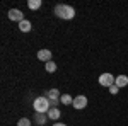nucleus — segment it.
Listing matches in <instances>:
<instances>
[{
	"label": "nucleus",
	"instance_id": "1",
	"mask_svg": "<svg viewBox=\"0 0 128 126\" xmlns=\"http://www.w3.org/2000/svg\"><path fill=\"white\" fill-rule=\"evenodd\" d=\"M55 15L58 19H63V20H70L75 17V9L72 5H65V3H58L55 7Z\"/></svg>",
	"mask_w": 128,
	"mask_h": 126
},
{
	"label": "nucleus",
	"instance_id": "2",
	"mask_svg": "<svg viewBox=\"0 0 128 126\" xmlns=\"http://www.w3.org/2000/svg\"><path fill=\"white\" fill-rule=\"evenodd\" d=\"M32 106H34V111H36V113L48 114V111H50V99H48V97H36L34 102H32Z\"/></svg>",
	"mask_w": 128,
	"mask_h": 126
},
{
	"label": "nucleus",
	"instance_id": "3",
	"mask_svg": "<svg viewBox=\"0 0 128 126\" xmlns=\"http://www.w3.org/2000/svg\"><path fill=\"white\" fill-rule=\"evenodd\" d=\"M114 80H116V77H113L111 73H102V75L99 77V85L109 89L111 85H114Z\"/></svg>",
	"mask_w": 128,
	"mask_h": 126
},
{
	"label": "nucleus",
	"instance_id": "4",
	"mask_svg": "<svg viewBox=\"0 0 128 126\" xmlns=\"http://www.w3.org/2000/svg\"><path fill=\"white\" fill-rule=\"evenodd\" d=\"M74 109H84V107L87 106V97L86 96H77V97H74Z\"/></svg>",
	"mask_w": 128,
	"mask_h": 126
},
{
	"label": "nucleus",
	"instance_id": "5",
	"mask_svg": "<svg viewBox=\"0 0 128 126\" xmlns=\"http://www.w3.org/2000/svg\"><path fill=\"white\" fill-rule=\"evenodd\" d=\"M7 15H9L10 20H16V22H22V20H24V14H22L19 9H10Z\"/></svg>",
	"mask_w": 128,
	"mask_h": 126
},
{
	"label": "nucleus",
	"instance_id": "6",
	"mask_svg": "<svg viewBox=\"0 0 128 126\" xmlns=\"http://www.w3.org/2000/svg\"><path fill=\"white\" fill-rule=\"evenodd\" d=\"M60 90L58 89H51V90H50L48 92V99L50 101H51V106H55V104H58L60 102Z\"/></svg>",
	"mask_w": 128,
	"mask_h": 126
},
{
	"label": "nucleus",
	"instance_id": "7",
	"mask_svg": "<svg viewBox=\"0 0 128 126\" xmlns=\"http://www.w3.org/2000/svg\"><path fill=\"white\" fill-rule=\"evenodd\" d=\"M38 60L44 61V63L51 61V51H50V49H40V51H38Z\"/></svg>",
	"mask_w": 128,
	"mask_h": 126
},
{
	"label": "nucleus",
	"instance_id": "8",
	"mask_svg": "<svg viewBox=\"0 0 128 126\" xmlns=\"http://www.w3.org/2000/svg\"><path fill=\"white\" fill-rule=\"evenodd\" d=\"M114 85H116L118 89L126 87V85H128V77H126V75H118L116 80H114Z\"/></svg>",
	"mask_w": 128,
	"mask_h": 126
},
{
	"label": "nucleus",
	"instance_id": "9",
	"mask_svg": "<svg viewBox=\"0 0 128 126\" xmlns=\"http://www.w3.org/2000/svg\"><path fill=\"white\" fill-rule=\"evenodd\" d=\"M60 114H62V113H60V109H56V107H51V109L48 111V118L53 119V121H56V119L60 118Z\"/></svg>",
	"mask_w": 128,
	"mask_h": 126
},
{
	"label": "nucleus",
	"instance_id": "10",
	"mask_svg": "<svg viewBox=\"0 0 128 126\" xmlns=\"http://www.w3.org/2000/svg\"><path fill=\"white\" fill-rule=\"evenodd\" d=\"M19 29L22 31V32H29L31 31V22L28 19H24L22 22H19Z\"/></svg>",
	"mask_w": 128,
	"mask_h": 126
},
{
	"label": "nucleus",
	"instance_id": "11",
	"mask_svg": "<svg viewBox=\"0 0 128 126\" xmlns=\"http://www.w3.org/2000/svg\"><path fill=\"white\" fill-rule=\"evenodd\" d=\"M41 3H43L41 0H29V2H28V7H29L31 10H38L41 7Z\"/></svg>",
	"mask_w": 128,
	"mask_h": 126
},
{
	"label": "nucleus",
	"instance_id": "12",
	"mask_svg": "<svg viewBox=\"0 0 128 126\" xmlns=\"http://www.w3.org/2000/svg\"><path fill=\"white\" fill-rule=\"evenodd\" d=\"M34 119H36V123H38V125H44V123H46V119H48V114H41V113H36Z\"/></svg>",
	"mask_w": 128,
	"mask_h": 126
},
{
	"label": "nucleus",
	"instance_id": "13",
	"mask_svg": "<svg viewBox=\"0 0 128 126\" xmlns=\"http://www.w3.org/2000/svg\"><path fill=\"white\" fill-rule=\"evenodd\" d=\"M60 102L65 104V106H68V104H74V99H72V96H68V94H63V96L60 97Z\"/></svg>",
	"mask_w": 128,
	"mask_h": 126
},
{
	"label": "nucleus",
	"instance_id": "14",
	"mask_svg": "<svg viewBox=\"0 0 128 126\" xmlns=\"http://www.w3.org/2000/svg\"><path fill=\"white\" fill-rule=\"evenodd\" d=\"M44 68H46V72H48V73H53V72H56V65H55L53 61H48V63L44 65Z\"/></svg>",
	"mask_w": 128,
	"mask_h": 126
},
{
	"label": "nucleus",
	"instance_id": "15",
	"mask_svg": "<svg viewBox=\"0 0 128 126\" xmlns=\"http://www.w3.org/2000/svg\"><path fill=\"white\" fill-rule=\"evenodd\" d=\"M17 126H31V121L28 118H20L19 121H17Z\"/></svg>",
	"mask_w": 128,
	"mask_h": 126
},
{
	"label": "nucleus",
	"instance_id": "16",
	"mask_svg": "<svg viewBox=\"0 0 128 126\" xmlns=\"http://www.w3.org/2000/svg\"><path fill=\"white\" fill-rule=\"evenodd\" d=\"M118 90H120V89L116 87V85H111V87H109V92H111L113 96H114V94H118Z\"/></svg>",
	"mask_w": 128,
	"mask_h": 126
},
{
	"label": "nucleus",
	"instance_id": "17",
	"mask_svg": "<svg viewBox=\"0 0 128 126\" xmlns=\"http://www.w3.org/2000/svg\"><path fill=\"white\" fill-rule=\"evenodd\" d=\"M53 126H67V125H65V123H55Z\"/></svg>",
	"mask_w": 128,
	"mask_h": 126
}]
</instances>
